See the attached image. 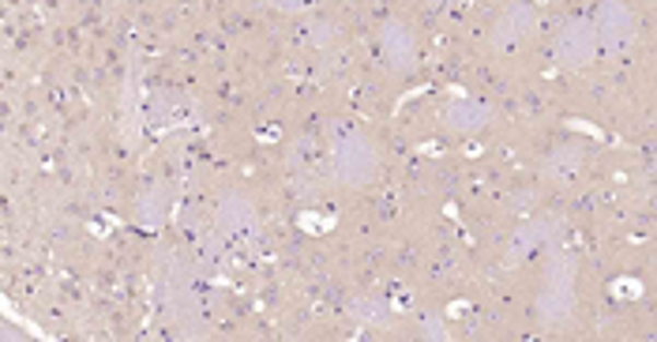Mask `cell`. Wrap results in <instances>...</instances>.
<instances>
[{
    "instance_id": "6da1fadb",
    "label": "cell",
    "mask_w": 657,
    "mask_h": 342,
    "mask_svg": "<svg viewBox=\"0 0 657 342\" xmlns=\"http://www.w3.org/2000/svg\"><path fill=\"white\" fill-rule=\"evenodd\" d=\"M331 177L345 188H368L379 177V151L365 132H345L331 148Z\"/></svg>"
},
{
    "instance_id": "7a4b0ae2",
    "label": "cell",
    "mask_w": 657,
    "mask_h": 342,
    "mask_svg": "<svg viewBox=\"0 0 657 342\" xmlns=\"http://www.w3.org/2000/svg\"><path fill=\"white\" fill-rule=\"evenodd\" d=\"M219 226L222 237L237 249H256L259 241V215L240 192H226L219 203Z\"/></svg>"
},
{
    "instance_id": "3957f363",
    "label": "cell",
    "mask_w": 657,
    "mask_h": 342,
    "mask_svg": "<svg viewBox=\"0 0 657 342\" xmlns=\"http://www.w3.org/2000/svg\"><path fill=\"white\" fill-rule=\"evenodd\" d=\"M598 27L594 20H567L556 34V61L564 68H583L598 54Z\"/></svg>"
},
{
    "instance_id": "277c9868",
    "label": "cell",
    "mask_w": 657,
    "mask_h": 342,
    "mask_svg": "<svg viewBox=\"0 0 657 342\" xmlns=\"http://www.w3.org/2000/svg\"><path fill=\"white\" fill-rule=\"evenodd\" d=\"M594 27H598V42L609 54H624V49H631V42H635V12H631L624 0H605L598 8Z\"/></svg>"
},
{
    "instance_id": "5b68a950",
    "label": "cell",
    "mask_w": 657,
    "mask_h": 342,
    "mask_svg": "<svg viewBox=\"0 0 657 342\" xmlns=\"http://www.w3.org/2000/svg\"><path fill=\"white\" fill-rule=\"evenodd\" d=\"M379 57L391 72H410L418 64V38L402 20H387L379 27Z\"/></svg>"
},
{
    "instance_id": "8992f818",
    "label": "cell",
    "mask_w": 657,
    "mask_h": 342,
    "mask_svg": "<svg viewBox=\"0 0 657 342\" xmlns=\"http://www.w3.org/2000/svg\"><path fill=\"white\" fill-rule=\"evenodd\" d=\"M530 31H533V8L526 4V0H518V4H507V12L496 20V27H492V46L512 49Z\"/></svg>"
},
{
    "instance_id": "52a82bcc",
    "label": "cell",
    "mask_w": 657,
    "mask_h": 342,
    "mask_svg": "<svg viewBox=\"0 0 657 342\" xmlns=\"http://www.w3.org/2000/svg\"><path fill=\"white\" fill-rule=\"evenodd\" d=\"M538 316L544 323H564L572 316V279H552L538 297Z\"/></svg>"
},
{
    "instance_id": "ba28073f",
    "label": "cell",
    "mask_w": 657,
    "mask_h": 342,
    "mask_svg": "<svg viewBox=\"0 0 657 342\" xmlns=\"http://www.w3.org/2000/svg\"><path fill=\"white\" fill-rule=\"evenodd\" d=\"M489 117H492V109L481 106V102H470V98L451 102V106L444 109L447 128H458V132H478V128L489 125Z\"/></svg>"
},
{
    "instance_id": "9c48e42d",
    "label": "cell",
    "mask_w": 657,
    "mask_h": 342,
    "mask_svg": "<svg viewBox=\"0 0 657 342\" xmlns=\"http://www.w3.org/2000/svg\"><path fill=\"white\" fill-rule=\"evenodd\" d=\"M271 8H279V12H286V15H297V12H308L313 0H271Z\"/></svg>"
},
{
    "instance_id": "30bf717a",
    "label": "cell",
    "mask_w": 657,
    "mask_h": 342,
    "mask_svg": "<svg viewBox=\"0 0 657 342\" xmlns=\"http://www.w3.org/2000/svg\"><path fill=\"white\" fill-rule=\"evenodd\" d=\"M432 8H444V4H451V0H429Z\"/></svg>"
}]
</instances>
